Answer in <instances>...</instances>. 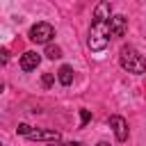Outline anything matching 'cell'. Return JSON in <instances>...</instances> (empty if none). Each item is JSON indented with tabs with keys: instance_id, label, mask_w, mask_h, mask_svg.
Here are the masks:
<instances>
[{
	"instance_id": "obj_1",
	"label": "cell",
	"mask_w": 146,
	"mask_h": 146,
	"mask_svg": "<svg viewBox=\"0 0 146 146\" xmlns=\"http://www.w3.org/2000/svg\"><path fill=\"white\" fill-rule=\"evenodd\" d=\"M119 62H121V66H123L128 73H135V75L146 73V59H144V55H139L132 46H123V48H121Z\"/></svg>"
},
{
	"instance_id": "obj_2",
	"label": "cell",
	"mask_w": 146,
	"mask_h": 146,
	"mask_svg": "<svg viewBox=\"0 0 146 146\" xmlns=\"http://www.w3.org/2000/svg\"><path fill=\"white\" fill-rule=\"evenodd\" d=\"M107 43H110V21H107V23L94 21V25H91V30H89V39H87L89 50L100 52V50L107 48Z\"/></svg>"
},
{
	"instance_id": "obj_3",
	"label": "cell",
	"mask_w": 146,
	"mask_h": 146,
	"mask_svg": "<svg viewBox=\"0 0 146 146\" xmlns=\"http://www.w3.org/2000/svg\"><path fill=\"white\" fill-rule=\"evenodd\" d=\"M52 36H55V27L50 23H46V21H41V23L30 27V39L34 43H50Z\"/></svg>"
},
{
	"instance_id": "obj_4",
	"label": "cell",
	"mask_w": 146,
	"mask_h": 146,
	"mask_svg": "<svg viewBox=\"0 0 146 146\" xmlns=\"http://www.w3.org/2000/svg\"><path fill=\"white\" fill-rule=\"evenodd\" d=\"M110 128L114 130V135H116L119 141H125V139H128V123H125L123 116H119V114L110 116Z\"/></svg>"
},
{
	"instance_id": "obj_5",
	"label": "cell",
	"mask_w": 146,
	"mask_h": 146,
	"mask_svg": "<svg viewBox=\"0 0 146 146\" xmlns=\"http://www.w3.org/2000/svg\"><path fill=\"white\" fill-rule=\"evenodd\" d=\"M128 30V18L123 14H116L110 18V36H123Z\"/></svg>"
},
{
	"instance_id": "obj_6",
	"label": "cell",
	"mask_w": 146,
	"mask_h": 146,
	"mask_svg": "<svg viewBox=\"0 0 146 146\" xmlns=\"http://www.w3.org/2000/svg\"><path fill=\"white\" fill-rule=\"evenodd\" d=\"M39 62H41V55L34 52V50H27V52H23V57H21V68H23L25 73H30V71H34V68L39 66Z\"/></svg>"
},
{
	"instance_id": "obj_7",
	"label": "cell",
	"mask_w": 146,
	"mask_h": 146,
	"mask_svg": "<svg viewBox=\"0 0 146 146\" xmlns=\"http://www.w3.org/2000/svg\"><path fill=\"white\" fill-rule=\"evenodd\" d=\"M59 132L57 130H32L27 135V139H36V141H59Z\"/></svg>"
},
{
	"instance_id": "obj_8",
	"label": "cell",
	"mask_w": 146,
	"mask_h": 146,
	"mask_svg": "<svg viewBox=\"0 0 146 146\" xmlns=\"http://www.w3.org/2000/svg\"><path fill=\"white\" fill-rule=\"evenodd\" d=\"M110 14H112V5H110V2H98L96 9H94V21L107 23V21H110Z\"/></svg>"
},
{
	"instance_id": "obj_9",
	"label": "cell",
	"mask_w": 146,
	"mask_h": 146,
	"mask_svg": "<svg viewBox=\"0 0 146 146\" xmlns=\"http://www.w3.org/2000/svg\"><path fill=\"white\" fill-rule=\"evenodd\" d=\"M57 80H59L64 87H68V84L73 82V68H71L68 64H64V66L57 71Z\"/></svg>"
},
{
	"instance_id": "obj_10",
	"label": "cell",
	"mask_w": 146,
	"mask_h": 146,
	"mask_svg": "<svg viewBox=\"0 0 146 146\" xmlns=\"http://www.w3.org/2000/svg\"><path fill=\"white\" fill-rule=\"evenodd\" d=\"M46 57H48V59H59V57H62V48L48 43V48H46Z\"/></svg>"
},
{
	"instance_id": "obj_11",
	"label": "cell",
	"mask_w": 146,
	"mask_h": 146,
	"mask_svg": "<svg viewBox=\"0 0 146 146\" xmlns=\"http://www.w3.org/2000/svg\"><path fill=\"white\" fill-rule=\"evenodd\" d=\"M16 132H18V135H25V137H27V135L32 132V128H30L27 123H18V128H16Z\"/></svg>"
},
{
	"instance_id": "obj_12",
	"label": "cell",
	"mask_w": 146,
	"mask_h": 146,
	"mask_svg": "<svg viewBox=\"0 0 146 146\" xmlns=\"http://www.w3.org/2000/svg\"><path fill=\"white\" fill-rule=\"evenodd\" d=\"M89 119H91V114H89V110H80V123L84 125V123H87Z\"/></svg>"
},
{
	"instance_id": "obj_13",
	"label": "cell",
	"mask_w": 146,
	"mask_h": 146,
	"mask_svg": "<svg viewBox=\"0 0 146 146\" xmlns=\"http://www.w3.org/2000/svg\"><path fill=\"white\" fill-rule=\"evenodd\" d=\"M41 84H43V87H50V84H52V75H50V73H46V75L41 78Z\"/></svg>"
},
{
	"instance_id": "obj_14",
	"label": "cell",
	"mask_w": 146,
	"mask_h": 146,
	"mask_svg": "<svg viewBox=\"0 0 146 146\" xmlns=\"http://www.w3.org/2000/svg\"><path fill=\"white\" fill-rule=\"evenodd\" d=\"M0 55H2V62H7V59H9V50H7V48H2V52H0Z\"/></svg>"
},
{
	"instance_id": "obj_15",
	"label": "cell",
	"mask_w": 146,
	"mask_h": 146,
	"mask_svg": "<svg viewBox=\"0 0 146 146\" xmlns=\"http://www.w3.org/2000/svg\"><path fill=\"white\" fill-rule=\"evenodd\" d=\"M96 146H110V144H107V141H100V144H96Z\"/></svg>"
}]
</instances>
